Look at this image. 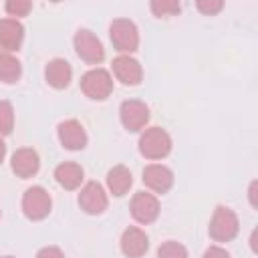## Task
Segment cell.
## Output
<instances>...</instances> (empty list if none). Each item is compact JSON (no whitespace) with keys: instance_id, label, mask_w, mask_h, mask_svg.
Returning <instances> with one entry per match:
<instances>
[{"instance_id":"7","label":"cell","mask_w":258,"mask_h":258,"mask_svg":"<svg viewBox=\"0 0 258 258\" xmlns=\"http://www.w3.org/2000/svg\"><path fill=\"white\" fill-rule=\"evenodd\" d=\"M119 115H121V123L127 131H141L149 121L147 105L143 101H137V99L123 101L121 109H119Z\"/></svg>"},{"instance_id":"16","label":"cell","mask_w":258,"mask_h":258,"mask_svg":"<svg viewBox=\"0 0 258 258\" xmlns=\"http://www.w3.org/2000/svg\"><path fill=\"white\" fill-rule=\"evenodd\" d=\"M44 79H46V83H48L50 87H54V89H64V87H69V83H71V79H73V69H71V64H69L67 60L54 58V60H50V62L46 64V69H44Z\"/></svg>"},{"instance_id":"14","label":"cell","mask_w":258,"mask_h":258,"mask_svg":"<svg viewBox=\"0 0 258 258\" xmlns=\"http://www.w3.org/2000/svg\"><path fill=\"white\" fill-rule=\"evenodd\" d=\"M10 165H12V171L18 177H32L40 167V159H38V153L34 149L22 147L12 155Z\"/></svg>"},{"instance_id":"19","label":"cell","mask_w":258,"mask_h":258,"mask_svg":"<svg viewBox=\"0 0 258 258\" xmlns=\"http://www.w3.org/2000/svg\"><path fill=\"white\" fill-rule=\"evenodd\" d=\"M22 75V64L20 60L10 54L8 50L0 48V81L4 83H16Z\"/></svg>"},{"instance_id":"3","label":"cell","mask_w":258,"mask_h":258,"mask_svg":"<svg viewBox=\"0 0 258 258\" xmlns=\"http://www.w3.org/2000/svg\"><path fill=\"white\" fill-rule=\"evenodd\" d=\"M238 216L230 208L218 206L214 210V216L210 220V236L216 242H230L238 234Z\"/></svg>"},{"instance_id":"26","label":"cell","mask_w":258,"mask_h":258,"mask_svg":"<svg viewBox=\"0 0 258 258\" xmlns=\"http://www.w3.org/2000/svg\"><path fill=\"white\" fill-rule=\"evenodd\" d=\"M204 258H230V254L220 246H212L204 252Z\"/></svg>"},{"instance_id":"23","label":"cell","mask_w":258,"mask_h":258,"mask_svg":"<svg viewBox=\"0 0 258 258\" xmlns=\"http://www.w3.org/2000/svg\"><path fill=\"white\" fill-rule=\"evenodd\" d=\"M30 8H32V4L28 0H10V2H6V12L10 16H18V18L26 16L30 12Z\"/></svg>"},{"instance_id":"17","label":"cell","mask_w":258,"mask_h":258,"mask_svg":"<svg viewBox=\"0 0 258 258\" xmlns=\"http://www.w3.org/2000/svg\"><path fill=\"white\" fill-rule=\"evenodd\" d=\"M54 179L58 181V185H62L64 189H77L83 181V167L77 163H60L54 169Z\"/></svg>"},{"instance_id":"20","label":"cell","mask_w":258,"mask_h":258,"mask_svg":"<svg viewBox=\"0 0 258 258\" xmlns=\"http://www.w3.org/2000/svg\"><path fill=\"white\" fill-rule=\"evenodd\" d=\"M14 127V109L8 101H0V135H8Z\"/></svg>"},{"instance_id":"29","label":"cell","mask_w":258,"mask_h":258,"mask_svg":"<svg viewBox=\"0 0 258 258\" xmlns=\"http://www.w3.org/2000/svg\"><path fill=\"white\" fill-rule=\"evenodd\" d=\"M2 258H14V256H2Z\"/></svg>"},{"instance_id":"21","label":"cell","mask_w":258,"mask_h":258,"mask_svg":"<svg viewBox=\"0 0 258 258\" xmlns=\"http://www.w3.org/2000/svg\"><path fill=\"white\" fill-rule=\"evenodd\" d=\"M157 258H187V250L179 242H163L157 250Z\"/></svg>"},{"instance_id":"6","label":"cell","mask_w":258,"mask_h":258,"mask_svg":"<svg viewBox=\"0 0 258 258\" xmlns=\"http://www.w3.org/2000/svg\"><path fill=\"white\" fill-rule=\"evenodd\" d=\"M75 50L89 64H99L105 58V48L101 40L91 30H85V28L75 34Z\"/></svg>"},{"instance_id":"15","label":"cell","mask_w":258,"mask_h":258,"mask_svg":"<svg viewBox=\"0 0 258 258\" xmlns=\"http://www.w3.org/2000/svg\"><path fill=\"white\" fill-rule=\"evenodd\" d=\"M24 38V26L16 18L0 20V46L4 50H18Z\"/></svg>"},{"instance_id":"5","label":"cell","mask_w":258,"mask_h":258,"mask_svg":"<svg viewBox=\"0 0 258 258\" xmlns=\"http://www.w3.org/2000/svg\"><path fill=\"white\" fill-rule=\"evenodd\" d=\"M50 206H52L50 196L40 185L28 187L24 191V196H22V212H24V216L28 220H42V218H46L48 212H50Z\"/></svg>"},{"instance_id":"25","label":"cell","mask_w":258,"mask_h":258,"mask_svg":"<svg viewBox=\"0 0 258 258\" xmlns=\"http://www.w3.org/2000/svg\"><path fill=\"white\" fill-rule=\"evenodd\" d=\"M36 258H64V256L56 246H44V248L38 250Z\"/></svg>"},{"instance_id":"13","label":"cell","mask_w":258,"mask_h":258,"mask_svg":"<svg viewBox=\"0 0 258 258\" xmlns=\"http://www.w3.org/2000/svg\"><path fill=\"white\" fill-rule=\"evenodd\" d=\"M113 73L123 85H139L141 77H143L141 64L135 58H131L129 54H121L113 60Z\"/></svg>"},{"instance_id":"2","label":"cell","mask_w":258,"mask_h":258,"mask_svg":"<svg viewBox=\"0 0 258 258\" xmlns=\"http://www.w3.org/2000/svg\"><path fill=\"white\" fill-rule=\"evenodd\" d=\"M109 36L119 52H133L139 46V30L127 18H117L109 26Z\"/></svg>"},{"instance_id":"12","label":"cell","mask_w":258,"mask_h":258,"mask_svg":"<svg viewBox=\"0 0 258 258\" xmlns=\"http://www.w3.org/2000/svg\"><path fill=\"white\" fill-rule=\"evenodd\" d=\"M58 139H60L62 147H67L71 151L83 149L87 145V133H85L83 125L79 121H75V119L62 121L58 125Z\"/></svg>"},{"instance_id":"9","label":"cell","mask_w":258,"mask_h":258,"mask_svg":"<svg viewBox=\"0 0 258 258\" xmlns=\"http://www.w3.org/2000/svg\"><path fill=\"white\" fill-rule=\"evenodd\" d=\"M79 206L87 214H101L107 208V194L101 183L89 181L79 194Z\"/></svg>"},{"instance_id":"27","label":"cell","mask_w":258,"mask_h":258,"mask_svg":"<svg viewBox=\"0 0 258 258\" xmlns=\"http://www.w3.org/2000/svg\"><path fill=\"white\" fill-rule=\"evenodd\" d=\"M256 181H252L250 183V204H252V208H256Z\"/></svg>"},{"instance_id":"10","label":"cell","mask_w":258,"mask_h":258,"mask_svg":"<svg viewBox=\"0 0 258 258\" xmlns=\"http://www.w3.org/2000/svg\"><path fill=\"white\" fill-rule=\"evenodd\" d=\"M143 183L157 194H165L173 185V173L161 163H151L143 169Z\"/></svg>"},{"instance_id":"8","label":"cell","mask_w":258,"mask_h":258,"mask_svg":"<svg viewBox=\"0 0 258 258\" xmlns=\"http://www.w3.org/2000/svg\"><path fill=\"white\" fill-rule=\"evenodd\" d=\"M131 216L139 224H151L159 216V202L153 194L137 191L131 200Z\"/></svg>"},{"instance_id":"4","label":"cell","mask_w":258,"mask_h":258,"mask_svg":"<svg viewBox=\"0 0 258 258\" xmlns=\"http://www.w3.org/2000/svg\"><path fill=\"white\" fill-rule=\"evenodd\" d=\"M81 89L89 99L103 101L111 95L113 91V79L105 69H93L83 75L81 79Z\"/></svg>"},{"instance_id":"1","label":"cell","mask_w":258,"mask_h":258,"mask_svg":"<svg viewBox=\"0 0 258 258\" xmlns=\"http://www.w3.org/2000/svg\"><path fill=\"white\" fill-rule=\"evenodd\" d=\"M171 151V137L161 127H149L139 137V153L147 159H163Z\"/></svg>"},{"instance_id":"28","label":"cell","mask_w":258,"mask_h":258,"mask_svg":"<svg viewBox=\"0 0 258 258\" xmlns=\"http://www.w3.org/2000/svg\"><path fill=\"white\" fill-rule=\"evenodd\" d=\"M4 155H6V145H4V141L0 139V163H2V159H4Z\"/></svg>"},{"instance_id":"24","label":"cell","mask_w":258,"mask_h":258,"mask_svg":"<svg viewBox=\"0 0 258 258\" xmlns=\"http://www.w3.org/2000/svg\"><path fill=\"white\" fill-rule=\"evenodd\" d=\"M196 6H198L200 12L212 16V14H218V12L224 8V2H222V0H198Z\"/></svg>"},{"instance_id":"11","label":"cell","mask_w":258,"mask_h":258,"mask_svg":"<svg viewBox=\"0 0 258 258\" xmlns=\"http://www.w3.org/2000/svg\"><path fill=\"white\" fill-rule=\"evenodd\" d=\"M149 248V240L143 230L129 226L121 236V250L127 258H141Z\"/></svg>"},{"instance_id":"18","label":"cell","mask_w":258,"mask_h":258,"mask_svg":"<svg viewBox=\"0 0 258 258\" xmlns=\"http://www.w3.org/2000/svg\"><path fill=\"white\" fill-rule=\"evenodd\" d=\"M131 183H133V177H131V171L125 165H115L113 169H109L107 185H109V191L113 196H125L129 191Z\"/></svg>"},{"instance_id":"22","label":"cell","mask_w":258,"mask_h":258,"mask_svg":"<svg viewBox=\"0 0 258 258\" xmlns=\"http://www.w3.org/2000/svg\"><path fill=\"white\" fill-rule=\"evenodd\" d=\"M151 10L155 16H171V14H177L179 12V4L177 2H169V0H155L151 2Z\"/></svg>"}]
</instances>
